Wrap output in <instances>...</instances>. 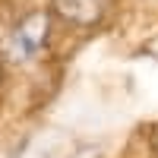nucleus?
Here are the masks:
<instances>
[{"label":"nucleus","instance_id":"nucleus-1","mask_svg":"<svg viewBox=\"0 0 158 158\" xmlns=\"http://www.w3.org/2000/svg\"><path fill=\"white\" fill-rule=\"evenodd\" d=\"M44 35H48V16H44V13H35L32 19H25L16 29V35H13V48L19 51V57H32L35 51L41 48Z\"/></svg>","mask_w":158,"mask_h":158}]
</instances>
